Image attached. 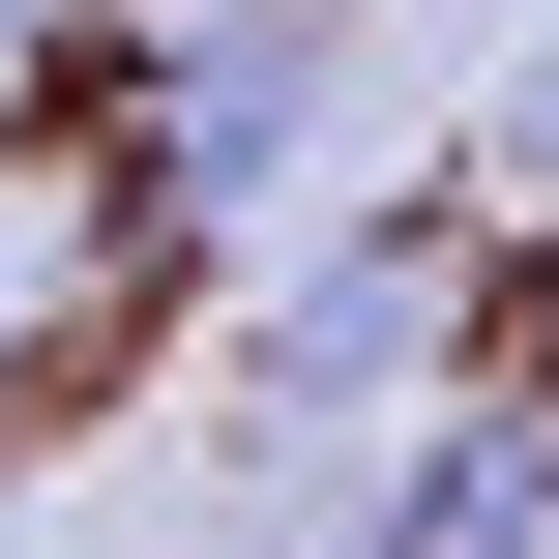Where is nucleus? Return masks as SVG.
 I'll list each match as a JSON object with an SVG mask.
<instances>
[{"mask_svg": "<svg viewBox=\"0 0 559 559\" xmlns=\"http://www.w3.org/2000/svg\"><path fill=\"white\" fill-rule=\"evenodd\" d=\"M354 147V0H206L147 88H118V236H236Z\"/></svg>", "mask_w": 559, "mask_h": 559, "instance_id": "obj_1", "label": "nucleus"}, {"mask_svg": "<svg viewBox=\"0 0 559 559\" xmlns=\"http://www.w3.org/2000/svg\"><path fill=\"white\" fill-rule=\"evenodd\" d=\"M442 324H472V206L295 236V295L236 324V442H383V413H442Z\"/></svg>", "mask_w": 559, "mask_h": 559, "instance_id": "obj_2", "label": "nucleus"}, {"mask_svg": "<svg viewBox=\"0 0 559 559\" xmlns=\"http://www.w3.org/2000/svg\"><path fill=\"white\" fill-rule=\"evenodd\" d=\"M354 559H559V413L531 383H442L354 442Z\"/></svg>", "mask_w": 559, "mask_h": 559, "instance_id": "obj_3", "label": "nucleus"}, {"mask_svg": "<svg viewBox=\"0 0 559 559\" xmlns=\"http://www.w3.org/2000/svg\"><path fill=\"white\" fill-rule=\"evenodd\" d=\"M472 177H501V206H559V29L501 59V118H472Z\"/></svg>", "mask_w": 559, "mask_h": 559, "instance_id": "obj_4", "label": "nucleus"}, {"mask_svg": "<svg viewBox=\"0 0 559 559\" xmlns=\"http://www.w3.org/2000/svg\"><path fill=\"white\" fill-rule=\"evenodd\" d=\"M29 324H59V295H29V236H0V383H29Z\"/></svg>", "mask_w": 559, "mask_h": 559, "instance_id": "obj_5", "label": "nucleus"}, {"mask_svg": "<svg viewBox=\"0 0 559 559\" xmlns=\"http://www.w3.org/2000/svg\"><path fill=\"white\" fill-rule=\"evenodd\" d=\"M29 59H59V0H0V88H29Z\"/></svg>", "mask_w": 559, "mask_h": 559, "instance_id": "obj_6", "label": "nucleus"}, {"mask_svg": "<svg viewBox=\"0 0 559 559\" xmlns=\"http://www.w3.org/2000/svg\"><path fill=\"white\" fill-rule=\"evenodd\" d=\"M0 559H29V501H0Z\"/></svg>", "mask_w": 559, "mask_h": 559, "instance_id": "obj_7", "label": "nucleus"}]
</instances>
